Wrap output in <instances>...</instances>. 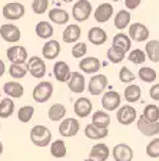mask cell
Segmentation results:
<instances>
[{"label":"cell","mask_w":159,"mask_h":161,"mask_svg":"<svg viewBox=\"0 0 159 161\" xmlns=\"http://www.w3.org/2000/svg\"><path fill=\"white\" fill-rule=\"evenodd\" d=\"M30 141L36 147H47L52 142V132L46 125H34L30 130Z\"/></svg>","instance_id":"6da1fadb"},{"label":"cell","mask_w":159,"mask_h":161,"mask_svg":"<svg viewBox=\"0 0 159 161\" xmlns=\"http://www.w3.org/2000/svg\"><path fill=\"white\" fill-rule=\"evenodd\" d=\"M92 13H93V7L89 0H79L72 7V16L77 23L86 22L92 16Z\"/></svg>","instance_id":"7a4b0ae2"},{"label":"cell","mask_w":159,"mask_h":161,"mask_svg":"<svg viewBox=\"0 0 159 161\" xmlns=\"http://www.w3.org/2000/svg\"><path fill=\"white\" fill-rule=\"evenodd\" d=\"M2 13H3V17L9 22H14V20H19L24 16L26 13V7L23 6L19 2H9L3 6L2 9Z\"/></svg>","instance_id":"3957f363"},{"label":"cell","mask_w":159,"mask_h":161,"mask_svg":"<svg viewBox=\"0 0 159 161\" xmlns=\"http://www.w3.org/2000/svg\"><path fill=\"white\" fill-rule=\"evenodd\" d=\"M53 95V84L52 82H46V80H42L36 86L33 88V92H32V97L36 102L39 104H45L52 98Z\"/></svg>","instance_id":"277c9868"},{"label":"cell","mask_w":159,"mask_h":161,"mask_svg":"<svg viewBox=\"0 0 159 161\" xmlns=\"http://www.w3.org/2000/svg\"><path fill=\"white\" fill-rule=\"evenodd\" d=\"M27 70H29V74L32 75L33 78L36 79H42V78L46 75V64H45V58L42 59L40 56H30L29 60H27Z\"/></svg>","instance_id":"5b68a950"},{"label":"cell","mask_w":159,"mask_h":161,"mask_svg":"<svg viewBox=\"0 0 159 161\" xmlns=\"http://www.w3.org/2000/svg\"><path fill=\"white\" fill-rule=\"evenodd\" d=\"M116 119L122 125H130L138 119V111L132 105H120L116 111Z\"/></svg>","instance_id":"8992f818"},{"label":"cell","mask_w":159,"mask_h":161,"mask_svg":"<svg viewBox=\"0 0 159 161\" xmlns=\"http://www.w3.org/2000/svg\"><path fill=\"white\" fill-rule=\"evenodd\" d=\"M6 56L10 60V64H27L29 60V55L24 46H19V45H13V46L7 47Z\"/></svg>","instance_id":"52a82bcc"},{"label":"cell","mask_w":159,"mask_h":161,"mask_svg":"<svg viewBox=\"0 0 159 161\" xmlns=\"http://www.w3.org/2000/svg\"><path fill=\"white\" fill-rule=\"evenodd\" d=\"M80 130V124L76 118H65L60 121L59 124V134L63 138H70L79 132Z\"/></svg>","instance_id":"ba28073f"},{"label":"cell","mask_w":159,"mask_h":161,"mask_svg":"<svg viewBox=\"0 0 159 161\" xmlns=\"http://www.w3.org/2000/svg\"><path fill=\"white\" fill-rule=\"evenodd\" d=\"M106 88H108V76L103 74H95L87 84V91L90 95L105 94Z\"/></svg>","instance_id":"9c48e42d"},{"label":"cell","mask_w":159,"mask_h":161,"mask_svg":"<svg viewBox=\"0 0 159 161\" xmlns=\"http://www.w3.org/2000/svg\"><path fill=\"white\" fill-rule=\"evenodd\" d=\"M136 127L139 130L140 134H143L145 137H155L159 134V121L158 122H152L148 121L145 117H138L136 119Z\"/></svg>","instance_id":"30bf717a"},{"label":"cell","mask_w":159,"mask_h":161,"mask_svg":"<svg viewBox=\"0 0 159 161\" xmlns=\"http://www.w3.org/2000/svg\"><path fill=\"white\" fill-rule=\"evenodd\" d=\"M0 36L7 43H16L22 37V32H20V29L16 25L6 23L0 26Z\"/></svg>","instance_id":"8fae6325"},{"label":"cell","mask_w":159,"mask_h":161,"mask_svg":"<svg viewBox=\"0 0 159 161\" xmlns=\"http://www.w3.org/2000/svg\"><path fill=\"white\" fill-rule=\"evenodd\" d=\"M120 102H122V98H120V94H118L116 91H108L102 97V107L108 112L118 111V108L120 107Z\"/></svg>","instance_id":"7c38bea8"},{"label":"cell","mask_w":159,"mask_h":161,"mask_svg":"<svg viewBox=\"0 0 159 161\" xmlns=\"http://www.w3.org/2000/svg\"><path fill=\"white\" fill-rule=\"evenodd\" d=\"M128 35L133 42L140 43V42H145V40L149 39V29L140 22H136V23H132L129 26V33Z\"/></svg>","instance_id":"4fadbf2b"},{"label":"cell","mask_w":159,"mask_h":161,"mask_svg":"<svg viewBox=\"0 0 159 161\" xmlns=\"http://www.w3.org/2000/svg\"><path fill=\"white\" fill-rule=\"evenodd\" d=\"M66 84L70 92H73V94H83L86 89V79H85L82 72H72Z\"/></svg>","instance_id":"5bb4252c"},{"label":"cell","mask_w":159,"mask_h":161,"mask_svg":"<svg viewBox=\"0 0 159 161\" xmlns=\"http://www.w3.org/2000/svg\"><path fill=\"white\" fill-rule=\"evenodd\" d=\"M100 66H102V64H100V60L96 56H85L79 62V69L83 74H90V75L96 74V72L100 70Z\"/></svg>","instance_id":"9a60e30c"},{"label":"cell","mask_w":159,"mask_h":161,"mask_svg":"<svg viewBox=\"0 0 159 161\" xmlns=\"http://www.w3.org/2000/svg\"><path fill=\"white\" fill-rule=\"evenodd\" d=\"M92 109H93V105L90 102V99L85 97H80L75 101V104H73V111H75V114L76 117L79 118H86L92 114Z\"/></svg>","instance_id":"2e32d148"},{"label":"cell","mask_w":159,"mask_h":161,"mask_svg":"<svg viewBox=\"0 0 159 161\" xmlns=\"http://www.w3.org/2000/svg\"><path fill=\"white\" fill-rule=\"evenodd\" d=\"M112 157L115 161H132L133 160V150L128 144H116L112 150Z\"/></svg>","instance_id":"e0dca14e"},{"label":"cell","mask_w":159,"mask_h":161,"mask_svg":"<svg viewBox=\"0 0 159 161\" xmlns=\"http://www.w3.org/2000/svg\"><path fill=\"white\" fill-rule=\"evenodd\" d=\"M72 75L70 66L65 60H56L53 65V76L56 78L57 82H67Z\"/></svg>","instance_id":"ac0fdd59"},{"label":"cell","mask_w":159,"mask_h":161,"mask_svg":"<svg viewBox=\"0 0 159 161\" xmlns=\"http://www.w3.org/2000/svg\"><path fill=\"white\" fill-rule=\"evenodd\" d=\"M113 16V6L110 3H100L93 12V17L98 23H106Z\"/></svg>","instance_id":"d6986e66"},{"label":"cell","mask_w":159,"mask_h":161,"mask_svg":"<svg viewBox=\"0 0 159 161\" xmlns=\"http://www.w3.org/2000/svg\"><path fill=\"white\" fill-rule=\"evenodd\" d=\"M110 155L109 147L103 142H98L95 144L89 151V158L92 161H106Z\"/></svg>","instance_id":"ffe728a7"},{"label":"cell","mask_w":159,"mask_h":161,"mask_svg":"<svg viewBox=\"0 0 159 161\" xmlns=\"http://www.w3.org/2000/svg\"><path fill=\"white\" fill-rule=\"evenodd\" d=\"M87 40H89L92 45H95V46H100V45L106 43L108 33H106V30L102 29V27L93 26V27H90L89 32H87Z\"/></svg>","instance_id":"44dd1931"},{"label":"cell","mask_w":159,"mask_h":161,"mask_svg":"<svg viewBox=\"0 0 159 161\" xmlns=\"http://www.w3.org/2000/svg\"><path fill=\"white\" fill-rule=\"evenodd\" d=\"M112 46L118 50H122L125 53L130 52V47H132V39H130L129 35H125L123 32L116 33L112 39Z\"/></svg>","instance_id":"7402d4cb"},{"label":"cell","mask_w":159,"mask_h":161,"mask_svg":"<svg viewBox=\"0 0 159 161\" xmlns=\"http://www.w3.org/2000/svg\"><path fill=\"white\" fill-rule=\"evenodd\" d=\"M82 36V29H80L79 25H67L63 30L62 39L65 43H76L77 40Z\"/></svg>","instance_id":"603a6c76"},{"label":"cell","mask_w":159,"mask_h":161,"mask_svg":"<svg viewBox=\"0 0 159 161\" xmlns=\"http://www.w3.org/2000/svg\"><path fill=\"white\" fill-rule=\"evenodd\" d=\"M42 55L45 59L53 60L60 55V43L55 39H49L42 47Z\"/></svg>","instance_id":"cb8c5ba5"},{"label":"cell","mask_w":159,"mask_h":161,"mask_svg":"<svg viewBox=\"0 0 159 161\" xmlns=\"http://www.w3.org/2000/svg\"><path fill=\"white\" fill-rule=\"evenodd\" d=\"M49 20L55 25H66L70 19V14L67 13L66 10L60 9V7H53V9L49 10Z\"/></svg>","instance_id":"d4e9b609"},{"label":"cell","mask_w":159,"mask_h":161,"mask_svg":"<svg viewBox=\"0 0 159 161\" xmlns=\"http://www.w3.org/2000/svg\"><path fill=\"white\" fill-rule=\"evenodd\" d=\"M140 97H142V89L138 84H129L123 91V98L129 104H135L140 101Z\"/></svg>","instance_id":"484cf974"},{"label":"cell","mask_w":159,"mask_h":161,"mask_svg":"<svg viewBox=\"0 0 159 161\" xmlns=\"http://www.w3.org/2000/svg\"><path fill=\"white\" fill-rule=\"evenodd\" d=\"M3 92L13 99H19V98L23 97L24 88L20 82H6L3 85Z\"/></svg>","instance_id":"4316f807"},{"label":"cell","mask_w":159,"mask_h":161,"mask_svg":"<svg viewBox=\"0 0 159 161\" xmlns=\"http://www.w3.org/2000/svg\"><path fill=\"white\" fill-rule=\"evenodd\" d=\"M108 134H109L108 128H99L96 125H93L92 122L85 127V135L89 140H103V138L108 137Z\"/></svg>","instance_id":"83f0119b"},{"label":"cell","mask_w":159,"mask_h":161,"mask_svg":"<svg viewBox=\"0 0 159 161\" xmlns=\"http://www.w3.org/2000/svg\"><path fill=\"white\" fill-rule=\"evenodd\" d=\"M130 19H132V16H130L129 10L128 9H120L118 13L115 14V19H113V23H115V27L119 30H123L126 29V27L130 26Z\"/></svg>","instance_id":"f1b7e54d"},{"label":"cell","mask_w":159,"mask_h":161,"mask_svg":"<svg viewBox=\"0 0 159 161\" xmlns=\"http://www.w3.org/2000/svg\"><path fill=\"white\" fill-rule=\"evenodd\" d=\"M34 32H36V35L40 37V39L49 40L50 37L53 36V26L50 22H47V20H42V22H39V23L36 25Z\"/></svg>","instance_id":"f546056e"},{"label":"cell","mask_w":159,"mask_h":161,"mask_svg":"<svg viewBox=\"0 0 159 161\" xmlns=\"http://www.w3.org/2000/svg\"><path fill=\"white\" fill-rule=\"evenodd\" d=\"M92 124L99 128H108L110 124V117L108 111H95L92 115Z\"/></svg>","instance_id":"4dcf8cb0"},{"label":"cell","mask_w":159,"mask_h":161,"mask_svg":"<svg viewBox=\"0 0 159 161\" xmlns=\"http://www.w3.org/2000/svg\"><path fill=\"white\" fill-rule=\"evenodd\" d=\"M50 154L55 158H63L67 154V147L65 140H53L50 142Z\"/></svg>","instance_id":"1f68e13d"},{"label":"cell","mask_w":159,"mask_h":161,"mask_svg":"<svg viewBox=\"0 0 159 161\" xmlns=\"http://www.w3.org/2000/svg\"><path fill=\"white\" fill-rule=\"evenodd\" d=\"M65 115H66V107L62 104H55L49 108L47 111V117L52 122H57V121L65 119Z\"/></svg>","instance_id":"d6a6232c"},{"label":"cell","mask_w":159,"mask_h":161,"mask_svg":"<svg viewBox=\"0 0 159 161\" xmlns=\"http://www.w3.org/2000/svg\"><path fill=\"white\" fill-rule=\"evenodd\" d=\"M145 52L148 55V59L152 60L153 64L159 62V40H148L145 45Z\"/></svg>","instance_id":"836d02e7"},{"label":"cell","mask_w":159,"mask_h":161,"mask_svg":"<svg viewBox=\"0 0 159 161\" xmlns=\"http://www.w3.org/2000/svg\"><path fill=\"white\" fill-rule=\"evenodd\" d=\"M14 112V101L13 98L6 97L4 99H0V118H9Z\"/></svg>","instance_id":"e575fe53"},{"label":"cell","mask_w":159,"mask_h":161,"mask_svg":"<svg viewBox=\"0 0 159 161\" xmlns=\"http://www.w3.org/2000/svg\"><path fill=\"white\" fill-rule=\"evenodd\" d=\"M138 76L142 82H146V84H153L156 80V70L151 66H142L138 72Z\"/></svg>","instance_id":"d590c367"},{"label":"cell","mask_w":159,"mask_h":161,"mask_svg":"<svg viewBox=\"0 0 159 161\" xmlns=\"http://www.w3.org/2000/svg\"><path fill=\"white\" fill-rule=\"evenodd\" d=\"M33 114H34V107L32 105H23L20 107L19 111H17V119L23 124H27L32 118H33Z\"/></svg>","instance_id":"8d00e7d4"},{"label":"cell","mask_w":159,"mask_h":161,"mask_svg":"<svg viewBox=\"0 0 159 161\" xmlns=\"http://www.w3.org/2000/svg\"><path fill=\"white\" fill-rule=\"evenodd\" d=\"M27 72H29L27 66H24L22 64H12L9 66V75L13 79H23L27 75Z\"/></svg>","instance_id":"74e56055"},{"label":"cell","mask_w":159,"mask_h":161,"mask_svg":"<svg viewBox=\"0 0 159 161\" xmlns=\"http://www.w3.org/2000/svg\"><path fill=\"white\" fill-rule=\"evenodd\" d=\"M146 59H148V55H146V52L142 49H133L128 53V60H130V62L135 65L145 64Z\"/></svg>","instance_id":"f35d334b"},{"label":"cell","mask_w":159,"mask_h":161,"mask_svg":"<svg viewBox=\"0 0 159 161\" xmlns=\"http://www.w3.org/2000/svg\"><path fill=\"white\" fill-rule=\"evenodd\" d=\"M143 117L148 121H152V122H158L159 121V107L155 104H149L143 108Z\"/></svg>","instance_id":"ab89813d"},{"label":"cell","mask_w":159,"mask_h":161,"mask_svg":"<svg viewBox=\"0 0 159 161\" xmlns=\"http://www.w3.org/2000/svg\"><path fill=\"white\" fill-rule=\"evenodd\" d=\"M118 75H119L120 82H123V84H126V85L133 84V82H135V79H136V75L133 74V72L128 66H122V68H120L119 74H118Z\"/></svg>","instance_id":"60d3db41"},{"label":"cell","mask_w":159,"mask_h":161,"mask_svg":"<svg viewBox=\"0 0 159 161\" xmlns=\"http://www.w3.org/2000/svg\"><path fill=\"white\" fill-rule=\"evenodd\" d=\"M106 55H108V60H109V62H112V64H120V62H122V60L126 58V53H125V52L115 49L113 46L108 49Z\"/></svg>","instance_id":"b9f144b4"},{"label":"cell","mask_w":159,"mask_h":161,"mask_svg":"<svg viewBox=\"0 0 159 161\" xmlns=\"http://www.w3.org/2000/svg\"><path fill=\"white\" fill-rule=\"evenodd\" d=\"M87 53V45L85 42H76L72 47V56L75 59H82Z\"/></svg>","instance_id":"7bdbcfd3"},{"label":"cell","mask_w":159,"mask_h":161,"mask_svg":"<svg viewBox=\"0 0 159 161\" xmlns=\"http://www.w3.org/2000/svg\"><path fill=\"white\" fill-rule=\"evenodd\" d=\"M146 155L151 158H159V138H153L146 145Z\"/></svg>","instance_id":"ee69618b"},{"label":"cell","mask_w":159,"mask_h":161,"mask_svg":"<svg viewBox=\"0 0 159 161\" xmlns=\"http://www.w3.org/2000/svg\"><path fill=\"white\" fill-rule=\"evenodd\" d=\"M32 10L36 14H43L49 12V0H33L32 2Z\"/></svg>","instance_id":"f6af8a7d"},{"label":"cell","mask_w":159,"mask_h":161,"mask_svg":"<svg viewBox=\"0 0 159 161\" xmlns=\"http://www.w3.org/2000/svg\"><path fill=\"white\" fill-rule=\"evenodd\" d=\"M149 97L152 98L153 101L159 102V82H158V84H153L152 86H151V89H149Z\"/></svg>","instance_id":"bcb514c9"},{"label":"cell","mask_w":159,"mask_h":161,"mask_svg":"<svg viewBox=\"0 0 159 161\" xmlns=\"http://www.w3.org/2000/svg\"><path fill=\"white\" fill-rule=\"evenodd\" d=\"M142 0H125V7L128 10H135L140 6Z\"/></svg>","instance_id":"7dc6e473"},{"label":"cell","mask_w":159,"mask_h":161,"mask_svg":"<svg viewBox=\"0 0 159 161\" xmlns=\"http://www.w3.org/2000/svg\"><path fill=\"white\" fill-rule=\"evenodd\" d=\"M4 72H6V64H4V60L0 59V78L4 75Z\"/></svg>","instance_id":"c3c4849f"},{"label":"cell","mask_w":159,"mask_h":161,"mask_svg":"<svg viewBox=\"0 0 159 161\" xmlns=\"http://www.w3.org/2000/svg\"><path fill=\"white\" fill-rule=\"evenodd\" d=\"M3 154V144H2V141H0V155Z\"/></svg>","instance_id":"681fc988"},{"label":"cell","mask_w":159,"mask_h":161,"mask_svg":"<svg viewBox=\"0 0 159 161\" xmlns=\"http://www.w3.org/2000/svg\"><path fill=\"white\" fill-rule=\"evenodd\" d=\"M60 2H63V3H72V2H75V0H60Z\"/></svg>","instance_id":"f907efd6"},{"label":"cell","mask_w":159,"mask_h":161,"mask_svg":"<svg viewBox=\"0 0 159 161\" xmlns=\"http://www.w3.org/2000/svg\"><path fill=\"white\" fill-rule=\"evenodd\" d=\"M110 2H120V0H110Z\"/></svg>","instance_id":"816d5d0a"},{"label":"cell","mask_w":159,"mask_h":161,"mask_svg":"<svg viewBox=\"0 0 159 161\" xmlns=\"http://www.w3.org/2000/svg\"><path fill=\"white\" fill-rule=\"evenodd\" d=\"M0 98H2V88H0Z\"/></svg>","instance_id":"f5cc1de1"},{"label":"cell","mask_w":159,"mask_h":161,"mask_svg":"<svg viewBox=\"0 0 159 161\" xmlns=\"http://www.w3.org/2000/svg\"><path fill=\"white\" fill-rule=\"evenodd\" d=\"M83 161H92V160H90V158H87V160H83Z\"/></svg>","instance_id":"db71d44e"},{"label":"cell","mask_w":159,"mask_h":161,"mask_svg":"<svg viewBox=\"0 0 159 161\" xmlns=\"http://www.w3.org/2000/svg\"><path fill=\"white\" fill-rule=\"evenodd\" d=\"M0 127H2V125H0Z\"/></svg>","instance_id":"11a10c76"}]
</instances>
